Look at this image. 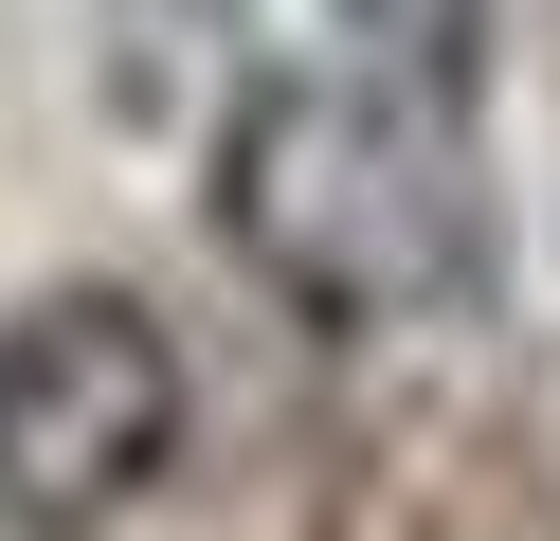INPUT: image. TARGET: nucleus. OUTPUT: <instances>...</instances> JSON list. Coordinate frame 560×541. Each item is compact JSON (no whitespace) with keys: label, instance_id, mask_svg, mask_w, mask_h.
Instances as JSON below:
<instances>
[{"label":"nucleus","instance_id":"obj_1","mask_svg":"<svg viewBox=\"0 0 560 541\" xmlns=\"http://www.w3.org/2000/svg\"><path fill=\"white\" fill-rule=\"evenodd\" d=\"M199 180H218L235 271L290 289L307 325H416V307L470 289V163L362 55H254L218 91Z\"/></svg>","mask_w":560,"mask_h":541},{"label":"nucleus","instance_id":"obj_2","mask_svg":"<svg viewBox=\"0 0 560 541\" xmlns=\"http://www.w3.org/2000/svg\"><path fill=\"white\" fill-rule=\"evenodd\" d=\"M199 379L145 289H37L0 307V541H109L182 469Z\"/></svg>","mask_w":560,"mask_h":541}]
</instances>
